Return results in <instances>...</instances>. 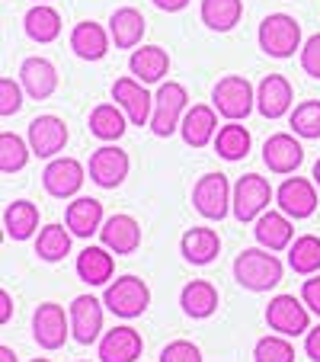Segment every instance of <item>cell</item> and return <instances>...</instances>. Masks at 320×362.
I'll return each instance as SVG.
<instances>
[{
  "label": "cell",
  "instance_id": "cell-34",
  "mask_svg": "<svg viewBox=\"0 0 320 362\" xmlns=\"http://www.w3.org/2000/svg\"><path fill=\"white\" fill-rule=\"evenodd\" d=\"M211 144H215V151H218V158H225V160L234 164V160H244L247 154H250L253 138L240 122H227V125L218 129V135H215Z\"/></svg>",
  "mask_w": 320,
  "mask_h": 362
},
{
  "label": "cell",
  "instance_id": "cell-37",
  "mask_svg": "<svg viewBox=\"0 0 320 362\" xmlns=\"http://www.w3.org/2000/svg\"><path fill=\"white\" fill-rule=\"evenodd\" d=\"M29 154H32L29 138H20V135H13V132H4V135H0V170L4 173L23 170V167L29 164Z\"/></svg>",
  "mask_w": 320,
  "mask_h": 362
},
{
  "label": "cell",
  "instance_id": "cell-12",
  "mask_svg": "<svg viewBox=\"0 0 320 362\" xmlns=\"http://www.w3.org/2000/svg\"><path fill=\"white\" fill-rule=\"evenodd\" d=\"M83 180H87V170H83V164L74 158H52L45 173H42V186H45L48 196H55V199L77 196Z\"/></svg>",
  "mask_w": 320,
  "mask_h": 362
},
{
  "label": "cell",
  "instance_id": "cell-13",
  "mask_svg": "<svg viewBox=\"0 0 320 362\" xmlns=\"http://www.w3.org/2000/svg\"><path fill=\"white\" fill-rule=\"evenodd\" d=\"M112 100L125 110L131 125H150V116H154V96L144 90V83L138 81L135 74L131 77H119L112 83Z\"/></svg>",
  "mask_w": 320,
  "mask_h": 362
},
{
  "label": "cell",
  "instance_id": "cell-26",
  "mask_svg": "<svg viewBox=\"0 0 320 362\" xmlns=\"http://www.w3.org/2000/svg\"><path fill=\"white\" fill-rule=\"evenodd\" d=\"M179 253H183L192 267H208L221 253L218 231H211V228H189V231L179 238Z\"/></svg>",
  "mask_w": 320,
  "mask_h": 362
},
{
  "label": "cell",
  "instance_id": "cell-43",
  "mask_svg": "<svg viewBox=\"0 0 320 362\" xmlns=\"http://www.w3.org/2000/svg\"><path fill=\"white\" fill-rule=\"evenodd\" d=\"M301 298H304V305L311 308L314 315H320V273H314L311 279H304V286H301Z\"/></svg>",
  "mask_w": 320,
  "mask_h": 362
},
{
  "label": "cell",
  "instance_id": "cell-22",
  "mask_svg": "<svg viewBox=\"0 0 320 362\" xmlns=\"http://www.w3.org/2000/svg\"><path fill=\"white\" fill-rule=\"evenodd\" d=\"M109 29H102L100 23L93 20H83L71 29V48H74V55L83 58V62H102L106 52H109Z\"/></svg>",
  "mask_w": 320,
  "mask_h": 362
},
{
  "label": "cell",
  "instance_id": "cell-19",
  "mask_svg": "<svg viewBox=\"0 0 320 362\" xmlns=\"http://www.w3.org/2000/svg\"><path fill=\"white\" fill-rule=\"evenodd\" d=\"M144 340L135 327H112L100 340V362H138Z\"/></svg>",
  "mask_w": 320,
  "mask_h": 362
},
{
  "label": "cell",
  "instance_id": "cell-46",
  "mask_svg": "<svg viewBox=\"0 0 320 362\" xmlns=\"http://www.w3.org/2000/svg\"><path fill=\"white\" fill-rule=\"evenodd\" d=\"M10 311H13L10 292H7V288H0V324H7V321H10Z\"/></svg>",
  "mask_w": 320,
  "mask_h": 362
},
{
  "label": "cell",
  "instance_id": "cell-48",
  "mask_svg": "<svg viewBox=\"0 0 320 362\" xmlns=\"http://www.w3.org/2000/svg\"><path fill=\"white\" fill-rule=\"evenodd\" d=\"M311 177H314V183H317V189H320V160L314 164V173H311Z\"/></svg>",
  "mask_w": 320,
  "mask_h": 362
},
{
  "label": "cell",
  "instance_id": "cell-6",
  "mask_svg": "<svg viewBox=\"0 0 320 362\" xmlns=\"http://www.w3.org/2000/svg\"><path fill=\"white\" fill-rule=\"evenodd\" d=\"M102 301H106V308H109L116 317L131 321V317H141L144 311H148L150 288L144 286V279H138V276H119L116 282L106 286Z\"/></svg>",
  "mask_w": 320,
  "mask_h": 362
},
{
  "label": "cell",
  "instance_id": "cell-5",
  "mask_svg": "<svg viewBox=\"0 0 320 362\" xmlns=\"http://www.w3.org/2000/svg\"><path fill=\"white\" fill-rule=\"evenodd\" d=\"M234 202V189L227 183L225 173H202L192 186V205L196 212L208 221H221L227 212H231Z\"/></svg>",
  "mask_w": 320,
  "mask_h": 362
},
{
  "label": "cell",
  "instance_id": "cell-18",
  "mask_svg": "<svg viewBox=\"0 0 320 362\" xmlns=\"http://www.w3.org/2000/svg\"><path fill=\"white\" fill-rule=\"evenodd\" d=\"M179 135L189 148H205L208 141H215L218 135V110L215 106H205V103H196L189 106L179 122Z\"/></svg>",
  "mask_w": 320,
  "mask_h": 362
},
{
  "label": "cell",
  "instance_id": "cell-1",
  "mask_svg": "<svg viewBox=\"0 0 320 362\" xmlns=\"http://www.w3.org/2000/svg\"><path fill=\"white\" fill-rule=\"evenodd\" d=\"M285 276V267L275 257V250H259V247H250V250H240L237 260H234V279L240 282L250 292H269L275 288Z\"/></svg>",
  "mask_w": 320,
  "mask_h": 362
},
{
  "label": "cell",
  "instance_id": "cell-15",
  "mask_svg": "<svg viewBox=\"0 0 320 362\" xmlns=\"http://www.w3.org/2000/svg\"><path fill=\"white\" fill-rule=\"evenodd\" d=\"M26 138L35 158H58L68 144V125L58 116H35L29 122Z\"/></svg>",
  "mask_w": 320,
  "mask_h": 362
},
{
  "label": "cell",
  "instance_id": "cell-44",
  "mask_svg": "<svg viewBox=\"0 0 320 362\" xmlns=\"http://www.w3.org/2000/svg\"><path fill=\"white\" fill-rule=\"evenodd\" d=\"M304 353L311 362H320V327H311L304 334Z\"/></svg>",
  "mask_w": 320,
  "mask_h": 362
},
{
  "label": "cell",
  "instance_id": "cell-16",
  "mask_svg": "<svg viewBox=\"0 0 320 362\" xmlns=\"http://www.w3.org/2000/svg\"><path fill=\"white\" fill-rule=\"evenodd\" d=\"M292 83L282 74H266L256 87V110L263 119H282L285 112H292Z\"/></svg>",
  "mask_w": 320,
  "mask_h": 362
},
{
  "label": "cell",
  "instance_id": "cell-47",
  "mask_svg": "<svg viewBox=\"0 0 320 362\" xmlns=\"http://www.w3.org/2000/svg\"><path fill=\"white\" fill-rule=\"evenodd\" d=\"M0 362H16V353L10 346H0Z\"/></svg>",
  "mask_w": 320,
  "mask_h": 362
},
{
  "label": "cell",
  "instance_id": "cell-49",
  "mask_svg": "<svg viewBox=\"0 0 320 362\" xmlns=\"http://www.w3.org/2000/svg\"><path fill=\"white\" fill-rule=\"evenodd\" d=\"M32 4H52V0H32Z\"/></svg>",
  "mask_w": 320,
  "mask_h": 362
},
{
  "label": "cell",
  "instance_id": "cell-32",
  "mask_svg": "<svg viewBox=\"0 0 320 362\" xmlns=\"http://www.w3.org/2000/svg\"><path fill=\"white\" fill-rule=\"evenodd\" d=\"M4 228H7V238L13 240H29L39 228V205L29 202V199H16L7 205L4 212Z\"/></svg>",
  "mask_w": 320,
  "mask_h": 362
},
{
  "label": "cell",
  "instance_id": "cell-4",
  "mask_svg": "<svg viewBox=\"0 0 320 362\" xmlns=\"http://www.w3.org/2000/svg\"><path fill=\"white\" fill-rule=\"evenodd\" d=\"M256 42L269 58H292L301 52V23L288 13H269L259 23Z\"/></svg>",
  "mask_w": 320,
  "mask_h": 362
},
{
  "label": "cell",
  "instance_id": "cell-28",
  "mask_svg": "<svg viewBox=\"0 0 320 362\" xmlns=\"http://www.w3.org/2000/svg\"><path fill=\"white\" fill-rule=\"evenodd\" d=\"M148 33V20L141 16V10L135 7H119L109 16V35L116 42V48H138Z\"/></svg>",
  "mask_w": 320,
  "mask_h": 362
},
{
  "label": "cell",
  "instance_id": "cell-35",
  "mask_svg": "<svg viewBox=\"0 0 320 362\" xmlns=\"http://www.w3.org/2000/svg\"><path fill=\"white\" fill-rule=\"evenodd\" d=\"M71 228L64 225H45L39 231V238H35V253H39V260L45 263H58L64 260L71 253Z\"/></svg>",
  "mask_w": 320,
  "mask_h": 362
},
{
  "label": "cell",
  "instance_id": "cell-39",
  "mask_svg": "<svg viewBox=\"0 0 320 362\" xmlns=\"http://www.w3.org/2000/svg\"><path fill=\"white\" fill-rule=\"evenodd\" d=\"M253 362H295V346L285 334H269L256 340L253 346Z\"/></svg>",
  "mask_w": 320,
  "mask_h": 362
},
{
  "label": "cell",
  "instance_id": "cell-31",
  "mask_svg": "<svg viewBox=\"0 0 320 362\" xmlns=\"http://www.w3.org/2000/svg\"><path fill=\"white\" fill-rule=\"evenodd\" d=\"M23 29L32 42L39 45H48L61 35V13H58L52 4H35L26 16H23Z\"/></svg>",
  "mask_w": 320,
  "mask_h": 362
},
{
  "label": "cell",
  "instance_id": "cell-50",
  "mask_svg": "<svg viewBox=\"0 0 320 362\" xmlns=\"http://www.w3.org/2000/svg\"><path fill=\"white\" fill-rule=\"evenodd\" d=\"M32 362H52V359H32Z\"/></svg>",
  "mask_w": 320,
  "mask_h": 362
},
{
  "label": "cell",
  "instance_id": "cell-33",
  "mask_svg": "<svg viewBox=\"0 0 320 362\" xmlns=\"http://www.w3.org/2000/svg\"><path fill=\"white\" fill-rule=\"evenodd\" d=\"M198 16L215 33H231L244 16V0H202Z\"/></svg>",
  "mask_w": 320,
  "mask_h": 362
},
{
  "label": "cell",
  "instance_id": "cell-7",
  "mask_svg": "<svg viewBox=\"0 0 320 362\" xmlns=\"http://www.w3.org/2000/svg\"><path fill=\"white\" fill-rule=\"evenodd\" d=\"M273 186L269 180L259 177V173H247L234 183V202H231V212L237 221H256L259 215L269 209L273 202Z\"/></svg>",
  "mask_w": 320,
  "mask_h": 362
},
{
  "label": "cell",
  "instance_id": "cell-21",
  "mask_svg": "<svg viewBox=\"0 0 320 362\" xmlns=\"http://www.w3.org/2000/svg\"><path fill=\"white\" fill-rule=\"evenodd\" d=\"M100 240L112 253H135L141 247V225L131 215H109L100 228Z\"/></svg>",
  "mask_w": 320,
  "mask_h": 362
},
{
  "label": "cell",
  "instance_id": "cell-3",
  "mask_svg": "<svg viewBox=\"0 0 320 362\" xmlns=\"http://www.w3.org/2000/svg\"><path fill=\"white\" fill-rule=\"evenodd\" d=\"M186 110H189V93L183 83L164 81L154 93V116H150V132L157 138H170L179 129Z\"/></svg>",
  "mask_w": 320,
  "mask_h": 362
},
{
  "label": "cell",
  "instance_id": "cell-38",
  "mask_svg": "<svg viewBox=\"0 0 320 362\" xmlns=\"http://www.w3.org/2000/svg\"><path fill=\"white\" fill-rule=\"evenodd\" d=\"M288 125H292V132L298 138H307V141L320 138V100L298 103V106L288 112Z\"/></svg>",
  "mask_w": 320,
  "mask_h": 362
},
{
  "label": "cell",
  "instance_id": "cell-41",
  "mask_svg": "<svg viewBox=\"0 0 320 362\" xmlns=\"http://www.w3.org/2000/svg\"><path fill=\"white\" fill-rule=\"evenodd\" d=\"M160 362H202V353L192 340H173L160 349Z\"/></svg>",
  "mask_w": 320,
  "mask_h": 362
},
{
  "label": "cell",
  "instance_id": "cell-23",
  "mask_svg": "<svg viewBox=\"0 0 320 362\" xmlns=\"http://www.w3.org/2000/svg\"><path fill=\"white\" fill-rule=\"evenodd\" d=\"M253 238H256V244L266 247V250H285V247H292V238H295L292 218H288L282 209H279V212L266 209V212L256 218Z\"/></svg>",
  "mask_w": 320,
  "mask_h": 362
},
{
  "label": "cell",
  "instance_id": "cell-11",
  "mask_svg": "<svg viewBox=\"0 0 320 362\" xmlns=\"http://www.w3.org/2000/svg\"><path fill=\"white\" fill-rule=\"evenodd\" d=\"M275 202L279 209L288 215V218L301 221V218H311L317 212V183L304 177H288L285 183L275 189Z\"/></svg>",
  "mask_w": 320,
  "mask_h": 362
},
{
  "label": "cell",
  "instance_id": "cell-8",
  "mask_svg": "<svg viewBox=\"0 0 320 362\" xmlns=\"http://www.w3.org/2000/svg\"><path fill=\"white\" fill-rule=\"evenodd\" d=\"M266 324H269V330H275V334L301 337L311 330V308L304 305V298L275 295V298L266 305Z\"/></svg>",
  "mask_w": 320,
  "mask_h": 362
},
{
  "label": "cell",
  "instance_id": "cell-29",
  "mask_svg": "<svg viewBox=\"0 0 320 362\" xmlns=\"http://www.w3.org/2000/svg\"><path fill=\"white\" fill-rule=\"evenodd\" d=\"M112 273H116V260L109 247H83L77 257V276L87 286H106Z\"/></svg>",
  "mask_w": 320,
  "mask_h": 362
},
{
  "label": "cell",
  "instance_id": "cell-36",
  "mask_svg": "<svg viewBox=\"0 0 320 362\" xmlns=\"http://www.w3.org/2000/svg\"><path fill=\"white\" fill-rule=\"evenodd\" d=\"M288 267L298 276H314L320 273V238L314 234H301L288 247Z\"/></svg>",
  "mask_w": 320,
  "mask_h": 362
},
{
  "label": "cell",
  "instance_id": "cell-42",
  "mask_svg": "<svg viewBox=\"0 0 320 362\" xmlns=\"http://www.w3.org/2000/svg\"><path fill=\"white\" fill-rule=\"evenodd\" d=\"M301 68L304 74H311L314 81H320V33L301 45Z\"/></svg>",
  "mask_w": 320,
  "mask_h": 362
},
{
  "label": "cell",
  "instance_id": "cell-20",
  "mask_svg": "<svg viewBox=\"0 0 320 362\" xmlns=\"http://www.w3.org/2000/svg\"><path fill=\"white\" fill-rule=\"evenodd\" d=\"M20 83L32 100H48L58 90V71L48 58L32 55L20 64Z\"/></svg>",
  "mask_w": 320,
  "mask_h": 362
},
{
  "label": "cell",
  "instance_id": "cell-2",
  "mask_svg": "<svg viewBox=\"0 0 320 362\" xmlns=\"http://www.w3.org/2000/svg\"><path fill=\"white\" fill-rule=\"evenodd\" d=\"M211 106L227 122H244L256 110V90L244 74H225L211 87Z\"/></svg>",
  "mask_w": 320,
  "mask_h": 362
},
{
  "label": "cell",
  "instance_id": "cell-24",
  "mask_svg": "<svg viewBox=\"0 0 320 362\" xmlns=\"http://www.w3.org/2000/svg\"><path fill=\"white\" fill-rule=\"evenodd\" d=\"M129 71L141 83H164V77L170 74V55L160 45H141L131 48Z\"/></svg>",
  "mask_w": 320,
  "mask_h": 362
},
{
  "label": "cell",
  "instance_id": "cell-14",
  "mask_svg": "<svg viewBox=\"0 0 320 362\" xmlns=\"http://www.w3.org/2000/svg\"><path fill=\"white\" fill-rule=\"evenodd\" d=\"M102 305L106 301L93 298V295H77L71 301V337H74L81 346H90V343L100 340L102 334Z\"/></svg>",
  "mask_w": 320,
  "mask_h": 362
},
{
  "label": "cell",
  "instance_id": "cell-30",
  "mask_svg": "<svg viewBox=\"0 0 320 362\" xmlns=\"http://www.w3.org/2000/svg\"><path fill=\"white\" fill-rule=\"evenodd\" d=\"M90 135H96L100 141H119L129 129V116L119 103H100L93 112H90Z\"/></svg>",
  "mask_w": 320,
  "mask_h": 362
},
{
  "label": "cell",
  "instance_id": "cell-40",
  "mask_svg": "<svg viewBox=\"0 0 320 362\" xmlns=\"http://www.w3.org/2000/svg\"><path fill=\"white\" fill-rule=\"evenodd\" d=\"M23 110V83L13 77H0V116H16Z\"/></svg>",
  "mask_w": 320,
  "mask_h": 362
},
{
  "label": "cell",
  "instance_id": "cell-17",
  "mask_svg": "<svg viewBox=\"0 0 320 362\" xmlns=\"http://www.w3.org/2000/svg\"><path fill=\"white\" fill-rule=\"evenodd\" d=\"M304 160V148L295 135L288 132H279V135L266 138L263 144V164L269 167L273 173H295Z\"/></svg>",
  "mask_w": 320,
  "mask_h": 362
},
{
  "label": "cell",
  "instance_id": "cell-45",
  "mask_svg": "<svg viewBox=\"0 0 320 362\" xmlns=\"http://www.w3.org/2000/svg\"><path fill=\"white\" fill-rule=\"evenodd\" d=\"M157 10H164V13H179V10L189 7V0H154Z\"/></svg>",
  "mask_w": 320,
  "mask_h": 362
},
{
  "label": "cell",
  "instance_id": "cell-9",
  "mask_svg": "<svg viewBox=\"0 0 320 362\" xmlns=\"http://www.w3.org/2000/svg\"><path fill=\"white\" fill-rule=\"evenodd\" d=\"M32 337L42 349H61L71 337V317H64V308L42 301L32 315Z\"/></svg>",
  "mask_w": 320,
  "mask_h": 362
},
{
  "label": "cell",
  "instance_id": "cell-10",
  "mask_svg": "<svg viewBox=\"0 0 320 362\" xmlns=\"http://www.w3.org/2000/svg\"><path fill=\"white\" fill-rule=\"evenodd\" d=\"M129 154H125L122 148H116V144H102V148H96L93 154H90V180H93L96 186H102V189H116V186L125 183V177H129Z\"/></svg>",
  "mask_w": 320,
  "mask_h": 362
},
{
  "label": "cell",
  "instance_id": "cell-25",
  "mask_svg": "<svg viewBox=\"0 0 320 362\" xmlns=\"http://www.w3.org/2000/svg\"><path fill=\"white\" fill-rule=\"evenodd\" d=\"M102 202L93 196H77L64 212V225L71 228L74 238H90V234H100L102 228Z\"/></svg>",
  "mask_w": 320,
  "mask_h": 362
},
{
  "label": "cell",
  "instance_id": "cell-27",
  "mask_svg": "<svg viewBox=\"0 0 320 362\" xmlns=\"http://www.w3.org/2000/svg\"><path fill=\"white\" fill-rule=\"evenodd\" d=\"M179 305H183L186 317H196V321H205L218 311V288L211 286L208 279H192L183 286L179 292Z\"/></svg>",
  "mask_w": 320,
  "mask_h": 362
}]
</instances>
